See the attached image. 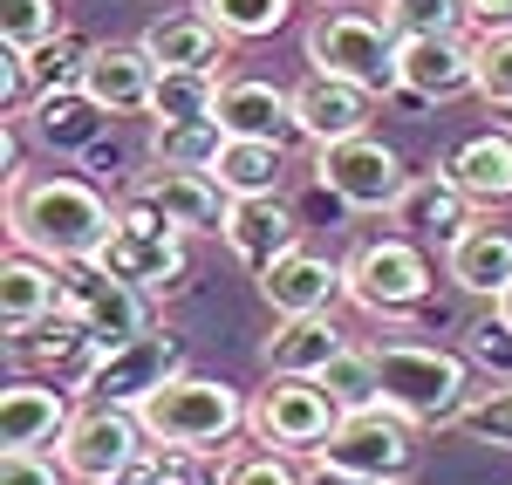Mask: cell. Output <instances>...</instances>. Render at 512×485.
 Here are the masks:
<instances>
[{"label": "cell", "mask_w": 512, "mask_h": 485, "mask_svg": "<svg viewBox=\"0 0 512 485\" xmlns=\"http://www.w3.org/2000/svg\"><path fill=\"white\" fill-rule=\"evenodd\" d=\"M219 151H226V123L219 117L151 123V164H171V171H212Z\"/></svg>", "instance_id": "obj_30"}, {"label": "cell", "mask_w": 512, "mask_h": 485, "mask_svg": "<svg viewBox=\"0 0 512 485\" xmlns=\"http://www.w3.org/2000/svg\"><path fill=\"white\" fill-rule=\"evenodd\" d=\"M308 485H383V479H369V472H349V465H328V458H315L308 472H301Z\"/></svg>", "instance_id": "obj_45"}, {"label": "cell", "mask_w": 512, "mask_h": 485, "mask_svg": "<svg viewBox=\"0 0 512 485\" xmlns=\"http://www.w3.org/2000/svg\"><path fill=\"white\" fill-rule=\"evenodd\" d=\"M342 349H349V335L328 315H280V328L260 342V363L267 376H321Z\"/></svg>", "instance_id": "obj_26"}, {"label": "cell", "mask_w": 512, "mask_h": 485, "mask_svg": "<svg viewBox=\"0 0 512 485\" xmlns=\"http://www.w3.org/2000/svg\"><path fill=\"white\" fill-rule=\"evenodd\" d=\"M212 178H219L233 199L280 192V178H287V144H280V137H226V151H219V164H212Z\"/></svg>", "instance_id": "obj_29"}, {"label": "cell", "mask_w": 512, "mask_h": 485, "mask_svg": "<svg viewBox=\"0 0 512 485\" xmlns=\"http://www.w3.org/2000/svg\"><path fill=\"white\" fill-rule=\"evenodd\" d=\"M233 41H267L294 21V0H198Z\"/></svg>", "instance_id": "obj_33"}, {"label": "cell", "mask_w": 512, "mask_h": 485, "mask_svg": "<svg viewBox=\"0 0 512 485\" xmlns=\"http://www.w3.org/2000/svg\"><path fill=\"white\" fill-rule=\"evenodd\" d=\"M7 356H14V363H35V369H55V376H62V369H76V383H82V376L96 369L103 349H96V335L62 308V315H48V322L7 335Z\"/></svg>", "instance_id": "obj_28"}, {"label": "cell", "mask_w": 512, "mask_h": 485, "mask_svg": "<svg viewBox=\"0 0 512 485\" xmlns=\"http://www.w3.org/2000/svg\"><path fill=\"white\" fill-rule=\"evenodd\" d=\"M137 41L158 55V69H212V76H219L226 41H233V35H226L205 7H185V14H158Z\"/></svg>", "instance_id": "obj_25"}, {"label": "cell", "mask_w": 512, "mask_h": 485, "mask_svg": "<svg viewBox=\"0 0 512 485\" xmlns=\"http://www.w3.org/2000/svg\"><path fill=\"white\" fill-rule=\"evenodd\" d=\"M315 185L321 199H335L342 212H390L403 199V185H410V171L396 158L383 137H342V144H315Z\"/></svg>", "instance_id": "obj_7"}, {"label": "cell", "mask_w": 512, "mask_h": 485, "mask_svg": "<svg viewBox=\"0 0 512 485\" xmlns=\"http://www.w3.org/2000/svg\"><path fill=\"white\" fill-rule=\"evenodd\" d=\"M219 240L239 253V267H246V274H267L280 253H294V246H301V212L280 199V192L233 199V212H226V233H219Z\"/></svg>", "instance_id": "obj_19"}, {"label": "cell", "mask_w": 512, "mask_h": 485, "mask_svg": "<svg viewBox=\"0 0 512 485\" xmlns=\"http://www.w3.org/2000/svg\"><path fill=\"white\" fill-rule=\"evenodd\" d=\"M205 458L212 451H185V445H151L117 485H212L205 479Z\"/></svg>", "instance_id": "obj_34"}, {"label": "cell", "mask_w": 512, "mask_h": 485, "mask_svg": "<svg viewBox=\"0 0 512 485\" xmlns=\"http://www.w3.org/2000/svg\"><path fill=\"white\" fill-rule=\"evenodd\" d=\"M465 356H472L478 376H499V383H512V328L492 315V322L465 328Z\"/></svg>", "instance_id": "obj_41"}, {"label": "cell", "mask_w": 512, "mask_h": 485, "mask_svg": "<svg viewBox=\"0 0 512 485\" xmlns=\"http://www.w3.org/2000/svg\"><path fill=\"white\" fill-rule=\"evenodd\" d=\"M335 424H342V410H335V397L321 390V376H274V383L253 397V410H246V431H253L260 445L308 451V458L328 445Z\"/></svg>", "instance_id": "obj_10"}, {"label": "cell", "mask_w": 512, "mask_h": 485, "mask_svg": "<svg viewBox=\"0 0 512 485\" xmlns=\"http://www.w3.org/2000/svg\"><path fill=\"white\" fill-rule=\"evenodd\" d=\"M342 274H349V301L362 315H376V322L417 315V308L431 301V287H437L431 253H424V240H410V233L362 240L349 260H342Z\"/></svg>", "instance_id": "obj_4"}, {"label": "cell", "mask_w": 512, "mask_h": 485, "mask_svg": "<svg viewBox=\"0 0 512 485\" xmlns=\"http://www.w3.org/2000/svg\"><path fill=\"white\" fill-rule=\"evenodd\" d=\"M506 123H512V110H506Z\"/></svg>", "instance_id": "obj_48"}, {"label": "cell", "mask_w": 512, "mask_h": 485, "mask_svg": "<svg viewBox=\"0 0 512 485\" xmlns=\"http://www.w3.org/2000/svg\"><path fill=\"white\" fill-rule=\"evenodd\" d=\"M478 96L512 110V35H478Z\"/></svg>", "instance_id": "obj_39"}, {"label": "cell", "mask_w": 512, "mask_h": 485, "mask_svg": "<svg viewBox=\"0 0 512 485\" xmlns=\"http://www.w3.org/2000/svg\"><path fill=\"white\" fill-rule=\"evenodd\" d=\"M478 35H512V0H465Z\"/></svg>", "instance_id": "obj_44"}, {"label": "cell", "mask_w": 512, "mask_h": 485, "mask_svg": "<svg viewBox=\"0 0 512 485\" xmlns=\"http://www.w3.org/2000/svg\"><path fill=\"white\" fill-rule=\"evenodd\" d=\"M219 485H308L294 465H287V451H246V458H233L226 472H219Z\"/></svg>", "instance_id": "obj_42"}, {"label": "cell", "mask_w": 512, "mask_h": 485, "mask_svg": "<svg viewBox=\"0 0 512 485\" xmlns=\"http://www.w3.org/2000/svg\"><path fill=\"white\" fill-rule=\"evenodd\" d=\"M396 28L390 14L376 21V14H362V7H335V14H321V21H308V69H321V76H349L362 82V89H376V96H390L396 89Z\"/></svg>", "instance_id": "obj_6"}, {"label": "cell", "mask_w": 512, "mask_h": 485, "mask_svg": "<svg viewBox=\"0 0 512 485\" xmlns=\"http://www.w3.org/2000/svg\"><path fill=\"white\" fill-rule=\"evenodd\" d=\"M41 96V82H35V62H28V48H7L0 41V117H28V103Z\"/></svg>", "instance_id": "obj_40"}, {"label": "cell", "mask_w": 512, "mask_h": 485, "mask_svg": "<svg viewBox=\"0 0 512 485\" xmlns=\"http://www.w3.org/2000/svg\"><path fill=\"white\" fill-rule=\"evenodd\" d=\"M260 281V301L274 308V315H328L342 294H349V274L335 267V260H321L308 246H294V253H280L267 274H253Z\"/></svg>", "instance_id": "obj_20"}, {"label": "cell", "mask_w": 512, "mask_h": 485, "mask_svg": "<svg viewBox=\"0 0 512 485\" xmlns=\"http://www.w3.org/2000/svg\"><path fill=\"white\" fill-rule=\"evenodd\" d=\"M62 308H69V267H55V260H41L28 246H14V253L0 260V328L21 335V328L62 315Z\"/></svg>", "instance_id": "obj_18"}, {"label": "cell", "mask_w": 512, "mask_h": 485, "mask_svg": "<svg viewBox=\"0 0 512 485\" xmlns=\"http://www.w3.org/2000/svg\"><path fill=\"white\" fill-rule=\"evenodd\" d=\"M396 82L424 103L478 96V41L465 35H403L396 41Z\"/></svg>", "instance_id": "obj_13"}, {"label": "cell", "mask_w": 512, "mask_h": 485, "mask_svg": "<svg viewBox=\"0 0 512 485\" xmlns=\"http://www.w3.org/2000/svg\"><path fill=\"white\" fill-rule=\"evenodd\" d=\"M48 35H62L55 0H0V41L7 48H41Z\"/></svg>", "instance_id": "obj_37"}, {"label": "cell", "mask_w": 512, "mask_h": 485, "mask_svg": "<svg viewBox=\"0 0 512 485\" xmlns=\"http://www.w3.org/2000/svg\"><path fill=\"white\" fill-rule=\"evenodd\" d=\"M158 55L144 41H96L89 48V69H82V89L110 110V117H151L158 103Z\"/></svg>", "instance_id": "obj_14"}, {"label": "cell", "mask_w": 512, "mask_h": 485, "mask_svg": "<svg viewBox=\"0 0 512 485\" xmlns=\"http://www.w3.org/2000/svg\"><path fill=\"white\" fill-rule=\"evenodd\" d=\"M144 451H151V431H144V417L130 404H89V410L69 417L55 458H62V472L82 479V485H117Z\"/></svg>", "instance_id": "obj_8"}, {"label": "cell", "mask_w": 512, "mask_h": 485, "mask_svg": "<svg viewBox=\"0 0 512 485\" xmlns=\"http://www.w3.org/2000/svg\"><path fill=\"white\" fill-rule=\"evenodd\" d=\"M62 458H41V451H0V485H62Z\"/></svg>", "instance_id": "obj_43"}, {"label": "cell", "mask_w": 512, "mask_h": 485, "mask_svg": "<svg viewBox=\"0 0 512 485\" xmlns=\"http://www.w3.org/2000/svg\"><path fill=\"white\" fill-rule=\"evenodd\" d=\"M137 199L158 205L178 233H226V212H233V192L212 171H171V164H151L137 178Z\"/></svg>", "instance_id": "obj_16"}, {"label": "cell", "mask_w": 512, "mask_h": 485, "mask_svg": "<svg viewBox=\"0 0 512 485\" xmlns=\"http://www.w3.org/2000/svg\"><path fill=\"white\" fill-rule=\"evenodd\" d=\"M110 123L117 117H110L82 82H69V89H41L35 103H28V130L41 137V151H55V158H82L89 144H103Z\"/></svg>", "instance_id": "obj_22"}, {"label": "cell", "mask_w": 512, "mask_h": 485, "mask_svg": "<svg viewBox=\"0 0 512 485\" xmlns=\"http://www.w3.org/2000/svg\"><path fill=\"white\" fill-rule=\"evenodd\" d=\"M444 171L472 192L478 205H512V123H492V130H472L451 144Z\"/></svg>", "instance_id": "obj_27"}, {"label": "cell", "mask_w": 512, "mask_h": 485, "mask_svg": "<svg viewBox=\"0 0 512 485\" xmlns=\"http://www.w3.org/2000/svg\"><path fill=\"white\" fill-rule=\"evenodd\" d=\"M246 397H239L233 383H219V376H192V369H178L171 383H158L137 417H144V431H151V445H185V451H226L246 431Z\"/></svg>", "instance_id": "obj_2"}, {"label": "cell", "mask_w": 512, "mask_h": 485, "mask_svg": "<svg viewBox=\"0 0 512 485\" xmlns=\"http://www.w3.org/2000/svg\"><path fill=\"white\" fill-rule=\"evenodd\" d=\"M69 390L41 383V376H14L0 390V451H41V445H62L69 431Z\"/></svg>", "instance_id": "obj_21"}, {"label": "cell", "mask_w": 512, "mask_h": 485, "mask_svg": "<svg viewBox=\"0 0 512 485\" xmlns=\"http://www.w3.org/2000/svg\"><path fill=\"white\" fill-rule=\"evenodd\" d=\"M444 281L472 301H499V287L512 281V226L499 219H472L458 240L444 246Z\"/></svg>", "instance_id": "obj_23"}, {"label": "cell", "mask_w": 512, "mask_h": 485, "mask_svg": "<svg viewBox=\"0 0 512 485\" xmlns=\"http://www.w3.org/2000/svg\"><path fill=\"white\" fill-rule=\"evenodd\" d=\"M492 315H499V322H506V328H512V281H506V287H499V301H492Z\"/></svg>", "instance_id": "obj_46"}, {"label": "cell", "mask_w": 512, "mask_h": 485, "mask_svg": "<svg viewBox=\"0 0 512 485\" xmlns=\"http://www.w3.org/2000/svg\"><path fill=\"white\" fill-rule=\"evenodd\" d=\"M212 110H219V76L212 69H164L158 76L151 123H185V117H212Z\"/></svg>", "instance_id": "obj_31"}, {"label": "cell", "mask_w": 512, "mask_h": 485, "mask_svg": "<svg viewBox=\"0 0 512 485\" xmlns=\"http://www.w3.org/2000/svg\"><path fill=\"white\" fill-rule=\"evenodd\" d=\"M185 369V342L171 335V328H144L137 342H123V349H103L96 369L82 376V397L89 404H144L158 383H171Z\"/></svg>", "instance_id": "obj_11"}, {"label": "cell", "mask_w": 512, "mask_h": 485, "mask_svg": "<svg viewBox=\"0 0 512 485\" xmlns=\"http://www.w3.org/2000/svg\"><path fill=\"white\" fill-rule=\"evenodd\" d=\"M123 205H110L89 178H69V171H48V178H7V233L14 246H28L55 267H76V260H96L110 226H117Z\"/></svg>", "instance_id": "obj_1"}, {"label": "cell", "mask_w": 512, "mask_h": 485, "mask_svg": "<svg viewBox=\"0 0 512 485\" xmlns=\"http://www.w3.org/2000/svg\"><path fill=\"white\" fill-rule=\"evenodd\" d=\"M315 458L349 465V472H369V479H383V485H403L417 472V424L390 404L342 410V424L328 431V445H321Z\"/></svg>", "instance_id": "obj_9"}, {"label": "cell", "mask_w": 512, "mask_h": 485, "mask_svg": "<svg viewBox=\"0 0 512 485\" xmlns=\"http://www.w3.org/2000/svg\"><path fill=\"white\" fill-rule=\"evenodd\" d=\"M321 390L335 397V410H369L383 404V376H376V349H342L321 369Z\"/></svg>", "instance_id": "obj_32"}, {"label": "cell", "mask_w": 512, "mask_h": 485, "mask_svg": "<svg viewBox=\"0 0 512 485\" xmlns=\"http://www.w3.org/2000/svg\"><path fill=\"white\" fill-rule=\"evenodd\" d=\"M390 219H396V233H410V240L451 246L478 219V199L451 171H410V185H403V199L390 205Z\"/></svg>", "instance_id": "obj_17"}, {"label": "cell", "mask_w": 512, "mask_h": 485, "mask_svg": "<svg viewBox=\"0 0 512 485\" xmlns=\"http://www.w3.org/2000/svg\"><path fill=\"white\" fill-rule=\"evenodd\" d=\"M69 315L96 335V349H123V342H137V335L151 328V294L117 281V274L96 267V260H76V267H69Z\"/></svg>", "instance_id": "obj_12"}, {"label": "cell", "mask_w": 512, "mask_h": 485, "mask_svg": "<svg viewBox=\"0 0 512 485\" xmlns=\"http://www.w3.org/2000/svg\"><path fill=\"white\" fill-rule=\"evenodd\" d=\"M212 117L226 123V137H301L294 130V89L280 82H260V76H239V82H219V110Z\"/></svg>", "instance_id": "obj_24"}, {"label": "cell", "mask_w": 512, "mask_h": 485, "mask_svg": "<svg viewBox=\"0 0 512 485\" xmlns=\"http://www.w3.org/2000/svg\"><path fill=\"white\" fill-rule=\"evenodd\" d=\"M376 117V89H362L349 76H308L294 82V130L308 137V144H342V137H362Z\"/></svg>", "instance_id": "obj_15"}, {"label": "cell", "mask_w": 512, "mask_h": 485, "mask_svg": "<svg viewBox=\"0 0 512 485\" xmlns=\"http://www.w3.org/2000/svg\"><path fill=\"white\" fill-rule=\"evenodd\" d=\"M383 14H390L396 35H458V28L472 21L465 0H396V7H383Z\"/></svg>", "instance_id": "obj_38"}, {"label": "cell", "mask_w": 512, "mask_h": 485, "mask_svg": "<svg viewBox=\"0 0 512 485\" xmlns=\"http://www.w3.org/2000/svg\"><path fill=\"white\" fill-rule=\"evenodd\" d=\"M383 376V404L403 410L410 424H458V410L472 404V356L458 349H424V342H383L376 349Z\"/></svg>", "instance_id": "obj_3"}, {"label": "cell", "mask_w": 512, "mask_h": 485, "mask_svg": "<svg viewBox=\"0 0 512 485\" xmlns=\"http://www.w3.org/2000/svg\"><path fill=\"white\" fill-rule=\"evenodd\" d=\"M451 431H465V438H478V445L512 451V383H499V390H478L472 404L458 410V424H451Z\"/></svg>", "instance_id": "obj_36"}, {"label": "cell", "mask_w": 512, "mask_h": 485, "mask_svg": "<svg viewBox=\"0 0 512 485\" xmlns=\"http://www.w3.org/2000/svg\"><path fill=\"white\" fill-rule=\"evenodd\" d=\"M383 7H396V0H383Z\"/></svg>", "instance_id": "obj_47"}, {"label": "cell", "mask_w": 512, "mask_h": 485, "mask_svg": "<svg viewBox=\"0 0 512 485\" xmlns=\"http://www.w3.org/2000/svg\"><path fill=\"white\" fill-rule=\"evenodd\" d=\"M89 48H96V41H82L76 28L48 35L41 48H28V62H35V82H41V89H69V82H82V69H89Z\"/></svg>", "instance_id": "obj_35"}, {"label": "cell", "mask_w": 512, "mask_h": 485, "mask_svg": "<svg viewBox=\"0 0 512 485\" xmlns=\"http://www.w3.org/2000/svg\"><path fill=\"white\" fill-rule=\"evenodd\" d=\"M96 267H110L117 281L144 287L151 301L164 294H185V274H192V260H185V233L164 219L158 205H144L130 192V205L117 212V226H110V240L96 253Z\"/></svg>", "instance_id": "obj_5"}]
</instances>
